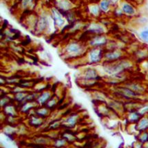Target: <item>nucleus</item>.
<instances>
[{
	"label": "nucleus",
	"instance_id": "f257e3e1",
	"mask_svg": "<svg viewBox=\"0 0 148 148\" xmlns=\"http://www.w3.org/2000/svg\"><path fill=\"white\" fill-rule=\"evenodd\" d=\"M116 93L119 94L120 96L127 99H135L139 96V95L134 92L127 87H121L117 88Z\"/></svg>",
	"mask_w": 148,
	"mask_h": 148
},
{
	"label": "nucleus",
	"instance_id": "f03ea898",
	"mask_svg": "<svg viewBox=\"0 0 148 148\" xmlns=\"http://www.w3.org/2000/svg\"><path fill=\"white\" fill-rule=\"evenodd\" d=\"M136 130L138 131L144 132L148 130V116H143L136 123Z\"/></svg>",
	"mask_w": 148,
	"mask_h": 148
},
{
	"label": "nucleus",
	"instance_id": "7ed1b4c3",
	"mask_svg": "<svg viewBox=\"0 0 148 148\" xmlns=\"http://www.w3.org/2000/svg\"><path fill=\"white\" fill-rule=\"evenodd\" d=\"M121 9L123 12V13H125V15H127L132 16L134 15L135 12H136V10L134 8V6L129 3H123Z\"/></svg>",
	"mask_w": 148,
	"mask_h": 148
},
{
	"label": "nucleus",
	"instance_id": "20e7f679",
	"mask_svg": "<svg viewBox=\"0 0 148 148\" xmlns=\"http://www.w3.org/2000/svg\"><path fill=\"white\" fill-rule=\"evenodd\" d=\"M143 116L139 113L138 110L131 111L130 112L129 115H128V121L130 123H136Z\"/></svg>",
	"mask_w": 148,
	"mask_h": 148
},
{
	"label": "nucleus",
	"instance_id": "39448f33",
	"mask_svg": "<svg viewBox=\"0 0 148 148\" xmlns=\"http://www.w3.org/2000/svg\"><path fill=\"white\" fill-rule=\"evenodd\" d=\"M126 87H127L130 89H131L132 90H133L134 92L138 94V95H140V94L143 92L145 91V89L142 86L138 84H128Z\"/></svg>",
	"mask_w": 148,
	"mask_h": 148
},
{
	"label": "nucleus",
	"instance_id": "423d86ee",
	"mask_svg": "<svg viewBox=\"0 0 148 148\" xmlns=\"http://www.w3.org/2000/svg\"><path fill=\"white\" fill-rule=\"evenodd\" d=\"M122 53L121 52L119 51V50H115V51L111 52L110 53H108L106 55V57L111 61H116L119 60V59L121 58Z\"/></svg>",
	"mask_w": 148,
	"mask_h": 148
},
{
	"label": "nucleus",
	"instance_id": "0eeeda50",
	"mask_svg": "<svg viewBox=\"0 0 148 148\" xmlns=\"http://www.w3.org/2000/svg\"><path fill=\"white\" fill-rule=\"evenodd\" d=\"M138 140L140 143L146 144L148 143V131L140 132L138 136Z\"/></svg>",
	"mask_w": 148,
	"mask_h": 148
},
{
	"label": "nucleus",
	"instance_id": "6e6552de",
	"mask_svg": "<svg viewBox=\"0 0 148 148\" xmlns=\"http://www.w3.org/2000/svg\"><path fill=\"white\" fill-rule=\"evenodd\" d=\"M101 57V52L99 50H94L90 54V58H91V60L93 61V62H96V61H99V59Z\"/></svg>",
	"mask_w": 148,
	"mask_h": 148
},
{
	"label": "nucleus",
	"instance_id": "1a4fd4ad",
	"mask_svg": "<svg viewBox=\"0 0 148 148\" xmlns=\"http://www.w3.org/2000/svg\"><path fill=\"white\" fill-rule=\"evenodd\" d=\"M140 37L145 42L148 44V29L142 31L140 34Z\"/></svg>",
	"mask_w": 148,
	"mask_h": 148
},
{
	"label": "nucleus",
	"instance_id": "9d476101",
	"mask_svg": "<svg viewBox=\"0 0 148 148\" xmlns=\"http://www.w3.org/2000/svg\"><path fill=\"white\" fill-rule=\"evenodd\" d=\"M109 6H110V2L108 1V0H103L101 3V8L102 10H105V11H106V10H108V8H109Z\"/></svg>",
	"mask_w": 148,
	"mask_h": 148
},
{
	"label": "nucleus",
	"instance_id": "9b49d317",
	"mask_svg": "<svg viewBox=\"0 0 148 148\" xmlns=\"http://www.w3.org/2000/svg\"><path fill=\"white\" fill-rule=\"evenodd\" d=\"M68 51L70 52H78L79 51V47L77 44H72L68 48Z\"/></svg>",
	"mask_w": 148,
	"mask_h": 148
},
{
	"label": "nucleus",
	"instance_id": "f8f14e48",
	"mask_svg": "<svg viewBox=\"0 0 148 148\" xmlns=\"http://www.w3.org/2000/svg\"><path fill=\"white\" fill-rule=\"evenodd\" d=\"M50 95L49 93H44L41 95V97L39 99V101L41 103H44L48 100V99L49 98Z\"/></svg>",
	"mask_w": 148,
	"mask_h": 148
},
{
	"label": "nucleus",
	"instance_id": "ddd939ff",
	"mask_svg": "<svg viewBox=\"0 0 148 148\" xmlns=\"http://www.w3.org/2000/svg\"><path fill=\"white\" fill-rule=\"evenodd\" d=\"M76 121H77V116H73L70 117V118L67 120V123H68L70 126L75 125L76 123Z\"/></svg>",
	"mask_w": 148,
	"mask_h": 148
},
{
	"label": "nucleus",
	"instance_id": "4468645a",
	"mask_svg": "<svg viewBox=\"0 0 148 148\" xmlns=\"http://www.w3.org/2000/svg\"><path fill=\"white\" fill-rule=\"evenodd\" d=\"M105 42H106V39L103 37L98 38L95 41V44H105Z\"/></svg>",
	"mask_w": 148,
	"mask_h": 148
},
{
	"label": "nucleus",
	"instance_id": "2eb2a0df",
	"mask_svg": "<svg viewBox=\"0 0 148 148\" xmlns=\"http://www.w3.org/2000/svg\"><path fill=\"white\" fill-rule=\"evenodd\" d=\"M86 76H87L88 79H92L96 76V73H95V72L93 71V70H90V71H88L87 73Z\"/></svg>",
	"mask_w": 148,
	"mask_h": 148
},
{
	"label": "nucleus",
	"instance_id": "dca6fc26",
	"mask_svg": "<svg viewBox=\"0 0 148 148\" xmlns=\"http://www.w3.org/2000/svg\"><path fill=\"white\" fill-rule=\"evenodd\" d=\"M98 10H99V9L97 6H93L92 8V11L93 13L97 14V12H98Z\"/></svg>",
	"mask_w": 148,
	"mask_h": 148
},
{
	"label": "nucleus",
	"instance_id": "f3484780",
	"mask_svg": "<svg viewBox=\"0 0 148 148\" xmlns=\"http://www.w3.org/2000/svg\"><path fill=\"white\" fill-rule=\"evenodd\" d=\"M46 113H47V111H46V110H45V109L41 110H40V111L39 112V114H40L41 115H43V116L46 115Z\"/></svg>",
	"mask_w": 148,
	"mask_h": 148
}]
</instances>
